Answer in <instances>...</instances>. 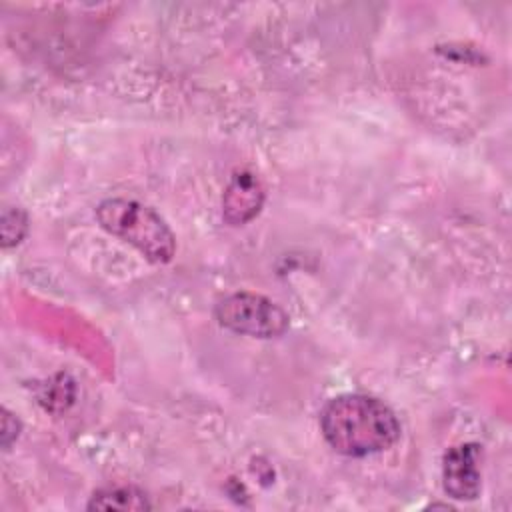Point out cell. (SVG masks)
Instances as JSON below:
<instances>
[{"mask_svg":"<svg viewBox=\"0 0 512 512\" xmlns=\"http://www.w3.org/2000/svg\"><path fill=\"white\" fill-rule=\"evenodd\" d=\"M324 440L338 454L362 458L388 450L400 438L396 414L368 394H340L320 412Z\"/></svg>","mask_w":512,"mask_h":512,"instance_id":"6da1fadb","label":"cell"},{"mask_svg":"<svg viewBox=\"0 0 512 512\" xmlns=\"http://www.w3.org/2000/svg\"><path fill=\"white\" fill-rule=\"evenodd\" d=\"M96 218L108 234L134 246L146 260L154 264L172 260L176 250L174 234L150 206L126 198H108L98 204Z\"/></svg>","mask_w":512,"mask_h":512,"instance_id":"7a4b0ae2","label":"cell"},{"mask_svg":"<svg viewBox=\"0 0 512 512\" xmlns=\"http://www.w3.org/2000/svg\"><path fill=\"white\" fill-rule=\"evenodd\" d=\"M216 320L230 332L252 338H278L288 326V314L270 298L254 292H234L214 308Z\"/></svg>","mask_w":512,"mask_h":512,"instance_id":"3957f363","label":"cell"},{"mask_svg":"<svg viewBox=\"0 0 512 512\" xmlns=\"http://www.w3.org/2000/svg\"><path fill=\"white\" fill-rule=\"evenodd\" d=\"M442 486L454 500H474L480 494V446L458 444L444 454Z\"/></svg>","mask_w":512,"mask_h":512,"instance_id":"277c9868","label":"cell"},{"mask_svg":"<svg viewBox=\"0 0 512 512\" xmlns=\"http://www.w3.org/2000/svg\"><path fill=\"white\" fill-rule=\"evenodd\" d=\"M264 204V188L260 180L248 172L240 170L228 182L222 196V216L226 222L240 226L250 222Z\"/></svg>","mask_w":512,"mask_h":512,"instance_id":"5b68a950","label":"cell"},{"mask_svg":"<svg viewBox=\"0 0 512 512\" xmlns=\"http://www.w3.org/2000/svg\"><path fill=\"white\" fill-rule=\"evenodd\" d=\"M148 496L136 486H112L94 492L88 510H150Z\"/></svg>","mask_w":512,"mask_h":512,"instance_id":"8992f818","label":"cell"},{"mask_svg":"<svg viewBox=\"0 0 512 512\" xmlns=\"http://www.w3.org/2000/svg\"><path fill=\"white\" fill-rule=\"evenodd\" d=\"M28 230V216L16 206H8L2 212V246L10 248L20 244Z\"/></svg>","mask_w":512,"mask_h":512,"instance_id":"52a82bcc","label":"cell"},{"mask_svg":"<svg viewBox=\"0 0 512 512\" xmlns=\"http://www.w3.org/2000/svg\"><path fill=\"white\" fill-rule=\"evenodd\" d=\"M0 436H2V448L8 450L12 446V442L18 438L20 432V422L16 420L14 414H10L6 408H2V428H0Z\"/></svg>","mask_w":512,"mask_h":512,"instance_id":"ba28073f","label":"cell"}]
</instances>
